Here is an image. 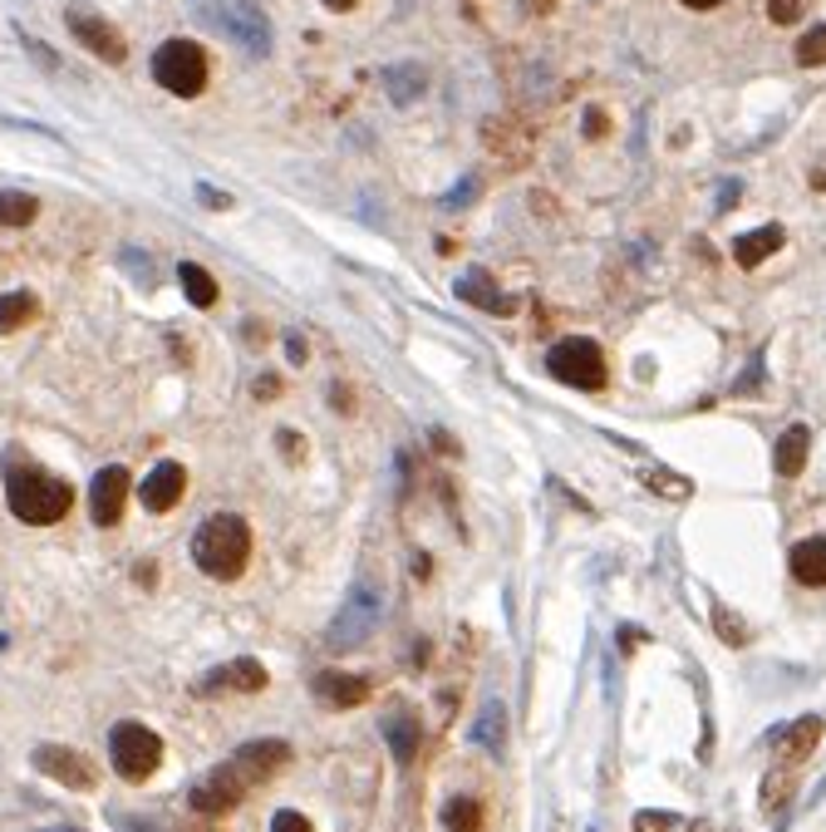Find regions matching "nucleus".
Segmentation results:
<instances>
[{
    "mask_svg": "<svg viewBox=\"0 0 826 832\" xmlns=\"http://www.w3.org/2000/svg\"><path fill=\"white\" fill-rule=\"evenodd\" d=\"M792 576H797L802 586H826V537H807V542L792 547L787 557Z\"/></svg>",
    "mask_w": 826,
    "mask_h": 832,
    "instance_id": "obj_18",
    "label": "nucleus"
},
{
    "mask_svg": "<svg viewBox=\"0 0 826 832\" xmlns=\"http://www.w3.org/2000/svg\"><path fill=\"white\" fill-rule=\"evenodd\" d=\"M379 616H384V592L379 586H369V582H355L349 586V596L340 602V616L330 620V650H355V646H365L369 636H374V626H379Z\"/></svg>",
    "mask_w": 826,
    "mask_h": 832,
    "instance_id": "obj_6",
    "label": "nucleus"
},
{
    "mask_svg": "<svg viewBox=\"0 0 826 832\" xmlns=\"http://www.w3.org/2000/svg\"><path fill=\"white\" fill-rule=\"evenodd\" d=\"M384 739H389V749H394L399 764H413V758H419V720L404 710L384 714Z\"/></svg>",
    "mask_w": 826,
    "mask_h": 832,
    "instance_id": "obj_21",
    "label": "nucleus"
},
{
    "mask_svg": "<svg viewBox=\"0 0 826 832\" xmlns=\"http://www.w3.org/2000/svg\"><path fill=\"white\" fill-rule=\"evenodd\" d=\"M738 193H743L738 183H724V193H718V207H733V203H738Z\"/></svg>",
    "mask_w": 826,
    "mask_h": 832,
    "instance_id": "obj_38",
    "label": "nucleus"
},
{
    "mask_svg": "<svg viewBox=\"0 0 826 832\" xmlns=\"http://www.w3.org/2000/svg\"><path fill=\"white\" fill-rule=\"evenodd\" d=\"M817 739H822V720L817 714H802V720H792V724H782V730H772V754H778V764H807V754L817 749Z\"/></svg>",
    "mask_w": 826,
    "mask_h": 832,
    "instance_id": "obj_12",
    "label": "nucleus"
},
{
    "mask_svg": "<svg viewBox=\"0 0 826 832\" xmlns=\"http://www.w3.org/2000/svg\"><path fill=\"white\" fill-rule=\"evenodd\" d=\"M285 758H291V744H285V739H251V744H241V749L231 754L227 764L211 768L203 784H193L187 803H193L203 818L231 813V808H237L241 798L251 793V788L267 784V778L285 764Z\"/></svg>",
    "mask_w": 826,
    "mask_h": 832,
    "instance_id": "obj_1",
    "label": "nucleus"
},
{
    "mask_svg": "<svg viewBox=\"0 0 826 832\" xmlns=\"http://www.w3.org/2000/svg\"><path fill=\"white\" fill-rule=\"evenodd\" d=\"M792 793H797V764H778L768 778H762V793H758V808L762 813H782V808L792 803Z\"/></svg>",
    "mask_w": 826,
    "mask_h": 832,
    "instance_id": "obj_20",
    "label": "nucleus"
},
{
    "mask_svg": "<svg viewBox=\"0 0 826 832\" xmlns=\"http://www.w3.org/2000/svg\"><path fill=\"white\" fill-rule=\"evenodd\" d=\"M782 241H787V231H782L778 223H768V227H758V231H743V237L733 241V261L753 271V267H762V261L782 247Z\"/></svg>",
    "mask_w": 826,
    "mask_h": 832,
    "instance_id": "obj_16",
    "label": "nucleus"
},
{
    "mask_svg": "<svg viewBox=\"0 0 826 832\" xmlns=\"http://www.w3.org/2000/svg\"><path fill=\"white\" fill-rule=\"evenodd\" d=\"M472 197H478V177H468L463 187H453V193H448V207H468Z\"/></svg>",
    "mask_w": 826,
    "mask_h": 832,
    "instance_id": "obj_34",
    "label": "nucleus"
},
{
    "mask_svg": "<svg viewBox=\"0 0 826 832\" xmlns=\"http://www.w3.org/2000/svg\"><path fill=\"white\" fill-rule=\"evenodd\" d=\"M50 832H79V828H50Z\"/></svg>",
    "mask_w": 826,
    "mask_h": 832,
    "instance_id": "obj_44",
    "label": "nucleus"
},
{
    "mask_svg": "<svg viewBox=\"0 0 826 832\" xmlns=\"http://www.w3.org/2000/svg\"><path fill=\"white\" fill-rule=\"evenodd\" d=\"M443 828L448 832H482V803L478 798H453L443 808Z\"/></svg>",
    "mask_w": 826,
    "mask_h": 832,
    "instance_id": "obj_26",
    "label": "nucleus"
},
{
    "mask_svg": "<svg viewBox=\"0 0 826 832\" xmlns=\"http://www.w3.org/2000/svg\"><path fill=\"white\" fill-rule=\"evenodd\" d=\"M768 15L778 20V25H792V20L802 15V0H768Z\"/></svg>",
    "mask_w": 826,
    "mask_h": 832,
    "instance_id": "obj_33",
    "label": "nucleus"
},
{
    "mask_svg": "<svg viewBox=\"0 0 826 832\" xmlns=\"http://www.w3.org/2000/svg\"><path fill=\"white\" fill-rule=\"evenodd\" d=\"M325 6H330V10H355L359 0H325Z\"/></svg>",
    "mask_w": 826,
    "mask_h": 832,
    "instance_id": "obj_41",
    "label": "nucleus"
},
{
    "mask_svg": "<svg viewBox=\"0 0 826 832\" xmlns=\"http://www.w3.org/2000/svg\"><path fill=\"white\" fill-rule=\"evenodd\" d=\"M183 488H187L183 463L163 458V463H157V468L143 478L138 498H143V508H148V512H167V508H177V503H183Z\"/></svg>",
    "mask_w": 826,
    "mask_h": 832,
    "instance_id": "obj_13",
    "label": "nucleus"
},
{
    "mask_svg": "<svg viewBox=\"0 0 826 832\" xmlns=\"http://www.w3.org/2000/svg\"><path fill=\"white\" fill-rule=\"evenodd\" d=\"M688 10H714V6H724V0H684Z\"/></svg>",
    "mask_w": 826,
    "mask_h": 832,
    "instance_id": "obj_40",
    "label": "nucleus"
},
{
    "mask_svg": "<svg viewBox=\"0 0 826 832\" xmlns=\"http://www.w3.org/2000/svg\"><path fill=\"white\" fill-rule=\"evenodd\" d=\"M546 370L561 379V385H576V389H600L606 385V355L590 335H566V341L551 345L546 355Z\"/></svg>",
    "mask_w": 826,
    "mask_h": 832,
    "instance_id": "obj_7",
    "label": "nucleus"
},
{
    "mask_svg": "<svg viewBox=\"0 0 826 832\" xmlns=\"http://www.w3.org/2000/svg\"><path fill=\"white\" fill-rule=\"evenodd\" d=\"M670 828H680L674 813H634V832H670Z\"/></svg>",
    "mask_w": 826,
    "mask_h": 832,
    "instance_id": "obj_31",
    "label": "nucleus"
},
{
    "mask_svg": "<svg viewBox=\"0 0 826 832\" xmlns=\"http://www.w3.org/2000/svg\"><path fill=\"white\" fill-rule=\"evenodd\" d=\"M688 832H714V823H708V818H698V823L688 828Z\"/></svg>",
    "mask_w": 826,
    "mask_h": 832,
    "instance_id": "obj_42",
    "label": "nucleus"
},
{
    "mask_svg": "<svg viewBox=\"0 0 826 832\" xmlns=\"http://www.w3.org/2000/svg\"><path fill=\"white\" fill-rule=\"evenodd\" d=\"M379 84L389 89L394 104H413L423 94V84H428V75H423L419 65H389V69H379Z\"/></svg>",
    "mask_w": 826,
    "mask_h": 832,
    "instance_id": "obj_23",
    "label": "nucleus"
},
{
    "mask_svg": "<svg viewBox=\"0 0 826 832\" xmlns=\"http://www.w3.org/2000/svg\"><path fill=\"white\" fill-rule=\"evenodd\" d=\"M522 10H526V15H546L551 0H522Z\"/></svg>",
    "mask_w": 826,
    "mask_h": 832,
    "instance_id": "obj_39",
    "label": "nucleus"
},
{
    "mask_svg": "<svg viewBox=\"0 0 826 832\" xmlns=\"http://www.w3.org/2000/svg\"><path fill=\"white\" fill-rule=\"evenodd\" d=\"M6 503L20 522H35V528H50L74 508V488L65 478H50L40 463L10 454L6 458Z\"/></svg>",
    "mask_w": 826,
    "mask_h": 832,
    "instance_id": "obj_2",
    "label": "nucleus"
},
{
    "mask_svg": "<svg viewBox=\"0 0 826 832\" xmlns=\"http://www.w3.org/2000/svg\"><path fill=\"white\" fill-rule=\"evenodd\" d=\"M453 291H458V296L468 301V305H482V311H497V315H512V311H517L512 296H497L492 277H487L482 267H472L468 277H458V287H453Z\"/></svg>",
    "mask_w": 826,
    "mask_h": 832,
    "instance_id": "obj_17",
    "label": "nucleus"
},
{
    "mask_svg": "<svg viewBox=\"0 0 826 832\" xmlns=\"http://www.w3.org/2000/svg\"><path fill=\"white\" fill-rule=\"evenodd\" d=\"M20 45H25L30 55H35V65H40V69H50V75H59V55H55V50H50V45H40V40H35V35H25V30H20Z\"/></svg>",
    "mask_w": 826,
    "mask_h": 832,
    "instance_id": "obj_30",
    "label": "nucleus"
},
{
    "mask_svg": "<svg viewBox=\"0 0 826 832\" xmlns=\"http://www.w3.org/2000/svg\"><path fill=\"white\" fill-rule=\"evenodd\" d=\"M812 183H817V187H826V168H822V173H817V177H812Z\"/></svg>",
    "mask_w": 826,
    "mask_h": 832,
    "instance_id": "obj_43",
    "label": "nucleus"
},
{
    "mask_svg": "<svg viewBox=\"0 0 826 832\" xmlns=\"http://www.w3.org/2000/svg\"><path fill=\"white\" fill-rule=\"evenodd\" d=\"M35 768L45 778H55V784L74 788V793H89V788L99 784V768H94L79 749H65V744H40V749H35Z\"/></svg>",
    "mask_w": 826,
    "mask_h": 832,
    "instance_id": "obj_10",
    "label": "nucleus"
},
{
    "mask_svg": "<svg viewBox=\"0 0 826 832\" xmlns=\"http://www.w3.org/2000/svg\"><path fill=\"white\" fill-rule=\"evenodd\" d=\"M285 355H291V365L305 360V341H301V335H291V341H285Z\"/></svg>",
    "mask_w": 826,
    "mask_h": 832,
    "instance_id": "obj_37",
    "label": "nucleus"
},
{
    "mask_svg": "<svg viewBox=\"0 0 826 832\" xmlns=\"http://www.w3.org/2000/svg\"><path fill=\"white\" fill-rule=\"evenodd\" d=\"M193 562L217 582H237L251 562V528L237 512H217L193 537Z\"/></svg>",
    "mask_w": 826,
    "mask_h": 832,
    "instance_id": "obj_3",
    "label": "nucleus"
},
{
    "mask_svg": "<svg viewBox=\"0 0 826 832\" xmlns=\"http://www.w3.org/2000/svg\"><path fill=\"white\" fill-rule=\"evenodd\" d=\"M586 139H606V114L586 109Z\"/></svg>",
    "mask_w": 826,
    "mask_h": 832,
    "instance_id": "obj_35",
    "label": "nucleus"
},
{
    "mask_svg": "<svg viewBox=\"0 0 826 832\" xmlns=\"http://www.w3.org/2000/svg\"><path fill=\"white\" fill-rule=\"evenodd\" d=\"M153 79L177 99H197L207 89V55L193 40H163L153 55Z\"/></svg>",
    "mask_w": 826,
    "mask_h": 832,
    "instance_id": "obj_5",
    "label": "nucleus"
},
{
    "mask_svg": "<svg viewBox=\"0 0 826 832\" xmlns=\"http://www.w3.org/2000/svg\"><path fill=\"white\" fill-rule=\"evenodd\" d=\"M35 315V296L30 291H6L0 296V331H20Z\"/></svg>",
    "mask_w": 826,
    "mask_h": 832,
    "instance_id": "obj_27",
    "label": "nucleus"
},
{
    "mask_svg": "<svg viewBox=\"0 0 826 832\" xmlns=\"http://www.w3.org/2000/svg\"><path fill=\"white\" fill-rule=\"evenodd\" d=\"M109 764L123 784H143V778H153L157 764H163V739L138 720L113 724L109 730Z\"/></svg>",
    "mask_w": 826,
    "mask_h": 832,
    "instance_id": "obj_4",
    "label": "nucleus"
},
{
    "mask_svg": "<svg viewBox=\"0 0 826 832\" xmlns=\"http://www.w3.org/2000/svg\"><path fill=\"white\" fill-rule=\"evenodd\" d=\"M315 700L325 704V710H355V704L369 700V680L365 676H345V670H320V676L311 680Z\"/></svg>",
    "mask_w": 826,
    "mask_h": 832,
    "instance_id": "obj_14",
    "label": "nucleus"
},
{
    "mask_svg": "<svg viewBox=\"0 0 826 832\" xmlns=\"http://www.w3.org/2000/svg\"><path fill=\"white\" fill-rule=\"evenodd\" d=\"M472 744H482L487 754H502V749H507V710H502L497 700L482 704L478 724H472Z\"/></svg>",
    "mask_w": 826,
    "mask_h": 832,
    "instance_id": "obj_22",
    "label": "nucleus"
},
{
    "mask_svg": "<svg viewBox=\"0 0 826 832\" xmlns=\"http://www.w3.org/2000/svg\"><path fill=\"white\" fill-rule=\"evenodd\" d=\"M207 20L227 40H237L247 55H257V60L271 55V20H267V10L251 6V0H221V6H207Z\"/></svg>",
    "mask_w": 826,
    "mask_h": 832,
    "instance_id": "obj_8",
    "label": "nucleus"
},
{
    "mask_svg": "<svg viewBox=\"0 0 826 832\" xmlns=\"http://www.w3.org/2000/svg\"><path fill=\"white\" fill-rule=\"evenodd\" d=\"M807 449H812V429H807V424H792L787 434L778 439V454H772V468H778L782 478H797V473L807 468Z\"/></svg>",
    "mask_w": 826,
    "mask_h": 832,
    "instance_id": "obj_19",
    "label": "nucleus"
},
{
    "mask_svg": "<svg viewBox=\"0 0 826 832\" xmlns=\"http://www.w3.org/2000/svg\"><path fill=\"white\" fill-rule=\"evenodd\" d=\"M271 832H315V828L305 823L301 813H291V808H281V813L271 818Z\"/></svg>",
    "mask_w": 826,
    "mask_h": 832,
    "instance_id": "obj_32",
    "label": "nucleus"
},
{
    "mask_svg": "<svg viewBox=\"0 0 826 832\" xmlns=\"http://www.w3.org/2000/svg\"><path fill=\"white\" fill-rule=\"evenodd\" d=\"M129 468H119V463H109V468L94 473V488H89V512L99 528H113V522L123 518V503H129Z\"/></svg>",
    "mask_w": 826,
    "mask_h": 832,
    "instance_id": "obj_11",
    "label": "nucleus"
},
{
    "mask_svg": "<svg viewBox=\"0 0 826 832\" xmlns=\"http://www.w3.org/2000/svg\"><path fill=\"white\" fill-rule=\"evenodd\" d=\"M714 630H718V640H728V646H748V626L728 606H714Z\"/></svg>",
    "mask_w": 826,
    "mask_h": 832,
    "instance_id": "obj_29",
    "label": "nucleus"
},
{
    "mask_svg": "<svg viewBox=\"0 0 826 832\" xmlns=\"http://www.w3.org/2000/svg\"><path fill=\"white\" fill-rule=\"evenodd\" d=\"M65 25L74 30V40H79L89 55L104 60V65H123V60H129V45H123V35H119V30H113L104 15H94V10H79V6L65 10Z\"/></svg>",
    "mask_w": 826,
    "mask_h": 832,
    "instance_id": "obj_9",
    "label": "nucleus"
},
{
    "mask_svg": "<svg viewBox=\"0 0 826 832\" xmlns=\"http://www.w3.org/2000/svg\"><path fill=\"white\" fill-rule=\"evenodd\" d=\"M35 213H40V197L0 187V227H30L35 223Z\"/></svg>",
    "mask_w": 826,
    "mask_h": 832,
    "instance_id": "obj_24",
    "label": "nucleus"
},
{
    "mask_svg": "<svg viewBox=\"0 0 826 832\" xmlns=\"http://www.w3.org/2000/svg\"><path fill=\"white\" fill-rule=\"evenodd\" d=\"M177 281H183L187 301H193V305H203V311H207L211 301H217V281H211L207 271L197 267V261H183V267H177Z\"/></svg>",
    "mask_w": 826,
    "mask_h": 832,
    "instance_id": "obj_25",
    "label": "nucleus"
},
{
    "mask_svg": "<svg viewBox=\"0 0 826 832\" xmlns=\"http://www.w3.org/2000/svg\"><path fill=\"white\" fill-rule=\"evenodd\" d=\"M217 690H241V694L267 690V666H261V660H251V656H241V660H231V666L203 676V684H197V694H217Z\"/></svg>",
    "mask_w": 826,
    "mask_h": 832,
    "instance_id": "obj_15",
    "label": "nucleus"
},
{
    "mask_svg": "<svg viewBox=\"0 0 826 832\" xmlns=\"http://www.w3.org/2000/svg\"><path fill=\"white\" fill-rule=\"evenodd\" d=\"M197 197H203L207 207H231V197H227V193H217V187H207V183H197Z\"/></svg>",
    "mask_w": 826,
    "mask_h": 832,
    "instance_id": "obj_36",
    "label": "nucleus"
},
{
    "mask_svg": "<svg viewBox=\"0 0 826 832\" xmlns=\"http://www.w3.org/2000/svg\"><path fill=\"white\" fill-rule=\"evenodd\" d=\"M797 65H826V25H812L807 35L797 40Z\"/></svg>",
    "mask_w": 826,
    "mask_h": 832,
    "instance_id": "obj_28",
    "label": "nucleus"
}]
</instances>
